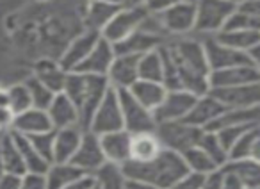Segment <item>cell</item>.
Instances as JSON below:
<instances>
[{
  "label": "cell",
  "instance_id": "1",
  "mask_svg": "<svg viewBox=\"0 0 260 189\" xmlns=\"http://www.w3.org/2000/svg\"><path fill=\"white\" fill-rule=\"evenodd\" d=\"M164 59V86L168 89H185L196 97L210 89V68L203 50V41L180 38L160 47Z\"/></svg>",
  "mask_w": 260,
  "mask_h": 189
},
{
  "label": "cell",
  "instance_id": "2",
  "mask_svg": "<svg viewBox=\"0 0 260 189\" xmlns=\"http://www.w3.org/2000/svg\"><path fill=\"white\" fill-rule=\"evenodd\" d=\"M121 168L128 180L152 182L162 189H170L189 171L182 153L168 148L160 150L159 155L152 161H146V163L126 161Z\"/></svg>",
  "mask_w": 260,
  "mask_h": 189
},
{
  "label": "cell",
  "instance_id": "3",
  "mask_svg": "<svg viewBox=\"0 0 260 189\" xmlns=\"http://www.w3.org/2000/svg\"><path fill=\"white\" fill-rule=\"evenodd\" d=\"M107 77H96V75H86L79 72H68L66 84L62 93L77 106L80 114V127L87 131L91 118H93L96 107L104 100L105 93L109 91Z\"/></svg>",
  "mask_w": 260,
  "mask_h": 189
},
{
  "label": "cell",
  "instance_id": "4",
  "mask_svg": "<svg viewBox=\"0 0 260 189\" xmlns=\"http://www.w3.org/2000/svg\"><path fill=\"white\" fill-rule=\"evenodd\" d=\"M196 4V25L194 33L205 36H216L224 29L232 13L237 6L230 4L226 0H194Z\"/></svg>",
  "mask_w": 260,
  "mask_h": 189
},
{
  "label": "cell",
  "instance_id": "5",
  "mask_svg": "<svg viewBox=\"0 0 260 189\" xmlns=\"http://www.w3.org/2000/svg\"><path fill=\"white\" fill-rule=\"evenodd\" d=\"M203 129L194 127L187 121H168V123H157L155 134L159 138L162 148L173 150V152L184 153L191 146L198 145Z\"/></svg>",
  "mask_w": 260,
  "mask_h": 189
},
{
  "label": "cell",
  "instance_id": "6",
  "mask_svg": "<svg viewBox=\"0 0 260 189\" xmlns=\"http://www.w3.org/2000/svg\"><path fill=\"white\" fill-rule=\"evenodd\" d=\"M146 16H148V11L145 9V6H121L114 18L102 30V38L112 45L119 43L132 33L141 29Z\"/></svg>",
  "mask_w": 260,
  "mask_h": 189
},
{
  "label": "cell",
  "instance_id": "7",
  "mask_svg": "<svg viewBox=\"0 0 260 189\" xmlns=\"http://www.w3.org/2000/svg\"><path fill=\"white\" fill-rule=\"evenodd\" d=\"M119 97V106L123 113V127L130 134H143V132H155L157 121L150 109L138 102L130 94L128 89H116Z\"/></svg>",
  "mask_w": 260,
  "mask_h": 189
},
{
  "label": "cell",
  "instance_id": "8",
  "mask_svg": "<svg viewBox=\"0 0 260 189\" xmlns=\"http://www.w3.org/2000/svg\"><path fill=\"white\" fill-rule=\"evenodd\" d=\"M121 129L125 127H123V113H121V106H119L118 91L114 87H109L104 100L96 107L89 125H87V131H91L96 136H102V134H109V132L121 131Z\"/></svg>",
  "mask_w": 260,
  "mask_h": 189
},
{
  "label": "cell",
  "instance_id": "9",
  "mask_svg": "<svg viewBox=\"0 0 260 189\" xmlns=\"http://www.w3.org/2000/svg\"><path fill=\"white\" fill-rule=\"evenodd\" d=\"M160 25L168 36L184 38L194 33L196 25V4L194 0H180L177 6L159 15Z\"/></svg>",
  "mask_w": 260,
  "mask_h": 189
},
{
  "label": "cell",
  "instance_id": "10",
  "mask_svg": "<svg viewBox=\"0 0 260 189\" xmlns=\"http://www.w3.org/2000/svg\"><path fill=\"white\" fill-rule=\"evenodd\" d=\"M194 93L185 89H168L162 104L153 111L157 123H168V121H180L185 120L189 111L192 109L196 102Z\"/></svg>",
  "mask_w": 260,
  "mask_h": 189
},
{
  "label": "cell",
  "instance_id": "11",
  "mask_svg": "<svg viewBox=\"0 0 260 189\" xmlns=\"http://www.w3.org/2000/svg\"><path fill=\"white\" fill-rule=\"evenodd\" d=\"M203 50H205L210 72H219V70H226L239 65H253L246 52H239L235 48L226 47L214 36H207L203 40Z\"/></svg>",
  "mask_w": 260,
  "mask_h": 189
},
{
  "label": "cell",
  "instance_id": "12",
  "mask_svg": "<svg viewBox=\"0 0 260 189\" xmlns=\"http://www.w3.org/2000/svg\"><path fill=\"white\" fill-rule=\"evenodd\" d=\"M226 109L235 107H256L260 106V80L235 87H219L209 91Z\"/></svg>",
  "mask_w": 260,
  "mask_h": 189
},
{
  "label": "cell",
  "instance_id": "13",
  "mask_svg": "<svg viewBox=\"0 0 260 189\" xmlns=\"http://www.w3.org/2000/svg\"><path fill=\"white\" fill-rule=\"evenodd\" d=\"M72 163L84 173H94L100 166L105 164V155L100 145V136L93 134L91 131H84L80 145L73 155Z\"/></svg>",
  "mask_w": 260,
  "mask_h": 189
},
{
  "label": "cell",
  "instance_id": "14",
  "mask_svg": "<svg viewBox=\"0 0 260 189\" xmlns=\"http://www.w3.org/2000/svg\"><path fill=\"white\" fill-rule=\"evenodd\" d=\"M100 38H102V34L93 29H86L84 33H80L77 38H73L72 43L62 52L61 59H59V65H61L66 72H73V70L91 54V50L96 47Z\"/></svg>",
  "mask_w": 260,
  "mask_h": 189
},
{
  "label": "cell",
  "instance_id": "15",
  "mask_svg": "<svg viewBox=\"0 0 260 189\" xmlns=\"http://www.w3.org/2000/svg\"><path fill=\"white\" fill-rule=\"evenodd\" d=\"M258 80H260V70L256 68L255 65L232 66V68L219 70V72H210V75H209L210 89L244 86V84L258 82Z\"/></svg>",
  "mask_w": 260,
  "mask_h": 189
},
{
  "label": "cell",
  "instance_id": "16",
  "mask_svg": "<svg viewBox=\"0 0 260 189\" xmlns=\"http://www.w3.org/2000/svg\"><path fill=\"white\" fill-rule=\"evenodd\" d=\"M138 55L116 54L111 68L107 72V80L114 89H130L136 80H139Z\"/></svg>",
  "mask_w": 260,
  "mask_h": 189
},
{
  "label": "cell",
  "instance_id": "17",
  "mask_svg": "<svg viewBox=\"0 0 260 189\" xmlns=\"http://www.w3.org/2000/svg\"><path fill=\"white\" fill-rule=\"evenodd\" d=\"M114 57H116L114 45L109 43L104 38H100V41H98L96 47L91 50V54L87 55L73 72L86 73V75L107 77V72H109V68H111Z\"/></svg>",
  "mask_w": 260,
  "mask_h": 189
},
{
  "label": "cell",
  "instance_id": "18",
  "mask_svg": "<svg viewBox=\"0 0 260 189\" xmlns=\"http://www.w3.org/2000/svg\"><path fill=\"white\" fill-rule=\"evenodd\" d=\"M224 111H226V107H224L216 97L207 93V94H202V97L196 99L194 106H192V109L189 111L187 118H185L184 121L207 131V129H209L210 125L224 113Z\"/></svg>",
  "mask_w": 260,
  "mask_h": 189
},
{
  "label": "cell",
  "instance_id": "19",
  "mask_svg": "<svg viewBox=\"0 0 260 189\" xmlns=\"http://www.w3.org/2000/svg\"><path fill=\"white\" fill-rule=\"evenodd\" d=\"M164 45V36L160 34L148 33L145 29H138L136 33H132L128 38H125L123 41L114 45L116 54H126V55H143L146 52L157 50Z\"/></svg>",
  "mask_w": 260,
  "mask_h": 189
},
{
  "label": "cell",
  "instance_id": "20",
  "mask_svg": "<svg viewBox=\"0 0 260 189\" xmlns=\"http://www.w3.org/2000/svg\"><path fill=\"white\" fill-rule=\"evenodd\" d=\"M100 145L104 150L105 163L112 164H123L130 159V145H132V134L126 132L125 129L116 132H109V134L100 136Z\"/></svg>",
  "mask_w": 260,
  "mask_h": 189
},
{
  "label": "cell",
  "instance_id": "21",
  "mask_svg": "<svg viewBox=\"0 0 260 189\" xmlns=\"http://www.w3.org/2000/svg\"><path fill=\"white\" fill-rule=\"evenodd\" d=\"M48 118L52 121L54 131L66 127H80V114L77 106L66 97L64 93H55L54 100L50 102L47 109Z\"/></svg>",
  "mask_w": 260,
  "mask_h": 189
},
{
  "label": "cell",
  "instance_id": "22",
  "mask_svg": "<svg viewBox=\"0 0 260 189\" xmlns=\"http://www.w3.org/2000/svg\"><path fill=\"white\" fill-rule=\"evenodd\" d=\"M11 131L18 132V134H23V136H36V134H43V132H48V131H54V127H52V121H50V118H48L47 111L30 107V109L16 114Z\"/></svg>",
  "mask_w": 260,
  "mask_h": 189
},
{
  "label": "cell",
  "instance_id": "23",
  "mask_svg": "<svg viewBox=\"0 0 260 189\" xmlns=\"http://www.w3.org/2000/svg\"><path fill=\"white\" fill-rule=\"evenodd\" d=\"M82 127H66L55 131L54 139V163H72L82 139Z\"/></svg>",
  "mask_w": 260,
  "mask_h": 189
},
{
  "label": "cell",
  "instance_id": "24",
  "mask_svg": "<svg viewBox=\"0 0 260 189\" xmlns=\"http://www.w3.org/2000/svg\"><path fill=\"white\" fill-rule=\"evenodd\" d=\"M130 94L138 100L141 106H145L146 109L153 111L162 104L164 97L168 93V87L162 82H153V80H136L130 87Z\"/></svg>",
  "mask_w": 260,
  "mask_h": 189
},
{
  "label": "cell",
  "instance_id": "25",
  "mask_svg": "<svg viewBox=\"0 0 260 189\" xmlns=\"http://www.w3.org/2000/svg\"><path fill=\"white\" fill-rule=\"evenodd\" d=\"M34 77L38 80H41L47 87H50L54 93H61L64 89L68 72L59 65V61H54V59H40L34 65Z\"/></svg>",
  "mask_w": 260,
  "mask_h": 189
},
{
  "label": "cell",
  "instance_id": "26",
  "mask_svg": "<svg viewBox=\"0 0 260 189\" xmlns=\"http://www.w3.org/2000/svg\"><path fill=\"white\" fill-rule=\"evenodd\" d=\"M162 150L159 138L155 132H143V134H132V145H130V159L138 163L155 159Z\"/></svg>",
  "mask_w": 260,
  "mask_h": 189
},
{
  "label": "cell",
  "instance_id": "27",
  "mask_svg": "<svg viewBox=\"0 0 260 189\" xmlns=\"http://www.w3.org/2000/svg\"><path fill=\"white\" fill-rule=\"evenodd\" d=\"M0 159H2V164H4L6 173L20 175V177H23L27 173L22 153H20L11 132L0 134Z\"/></svg>",
  "mask_w": 260,
  "mask_h": 189
},
{
  "label": "cell",
  "instance_id": "28",
  "mask_svg": "<svg viewBox=\"0 0 260 189\" xmlns=\"http://www.w3.org/2000/svg\"><path fill=\"white\" fill-rule=\"evenodd\" d=\"M13 138H15V143L18 146L20 153H22V159H23V164H25V170L27 173H40V175H45L50 166L48 161H45L43 157L38 153V150L32 146L30 139L23 134H18V132H13Z\"/></svg>",
  "mask_w": 260,
  "mask_h": 189
},
{
  "label": "cell",
  "instance_id": "29",
  "mask_svg": "<svg viewBox=\"0 0 260 189\" xmlns=\"http://www.w3.org/2000/svg\"><path fill=\"white\" fill-rule=\"evenodd\" d=\"M224 168L241 180L244 189H260V163H256L255 159L248 157V159L228 161Z\"/></svg>",
  "mask_w": 260,
  "mask_h": 189
},
{
  "label": "cell",
  "instance_id": "30",
  "mask_svg": "<svg viewBox=\"0 0 260 189\" xmlns=\"http://www.w3.org/2000/svg\"><path fill=\"white\" fill-rule=\"evenodd\" d=\"M121 4H112V2H93L89 0L86 11V22L87 29L98 30L102 34V30L105 29L109 22L114 18V15L119 11Z\"/></svg>",
  "mask_w": 260,
  "mask_h": 189
},
{
  "label": "cell",
  "instance_id": "31",
  "mask_svg": "<svg viewBox=\"0 0 260 189\" xmlns=\"http://www.w3.org/2000/svg\"><path fill=\"white\" fill-rule=\"evenodd\" d=\"M82 173L84 171L79 170L73 163H52L45 173L47 189H64Z\"/></svg>",
  "mask_w": 260,
  "mask_h": 189
},
{
  "label": "cell",
  "instance_id": "32",
  "mask_svg": "<svg viewBox=\"0 0 260 189\" xmlns=\"http://www.w3.org/2000/svg\"><path fill=\"white\" fill-rule=\"evenodd\" d=\"M217 41L230 48H235L239 52H246L248 54L253 47L260 41V30H221L216 36Z\"/></svg>",
  "mask_w": 260,
  "mask_h": 189
},
{
  "label": "cell",
  "instance_id": "33",
  "mask_svg": "<svg viewBox=\"0 0 260 189\" xmlns=\"http://www.w3.org/2000/svg\"><path fill=\"white\" fill-rule=\"evenodd\" d=\"M138 72L141 80H153L164 84V59L160 48L139 55Z\"/></svg>",
  "mask_w": 260,
  "mask_h": 189
},
{
  "label": "cell",
  "instance_id": "34",
  "mask_svg": "<svg viewBox=\"0 0 260 189\" xmlns=\"http://www.w3.org/2000/svg\"><path fill=\"white\" fill-rule=\"evenodd\" d=\"M94 180L98 189H126V175L119 164L105 163L94 171Z\"/></svg>",
  "mask_w": 260,
  "mask_h": 189
},
{
  "label": "cell",
  "instance_id": "35",
  "mask_svg": "<svg viewBox=\"0 0 260 189\" xmlns=\"http://www.w3.org/2000/svg\"><path fill=\"white\" fill-rule=\"evenodd\" d=\"M182 157H184L187 170L192 171V173L209 175V173H212L214 170H217V168H219L216 163H214L212 157H210L203 148H200L198 145H194V146H191L189 150H185V152L182 153Z\"/></svg>",
  "mask_w": 260,
  "mask_h": 189
},
{
  "label": "cell",
  "instance_id": "36",
  "mask_svg": "<svg viewBox=\"0 0 260 189\" xmlns=\"http://www.w3.org/2000/svg\"><path fill=\"white\" fill-rule=\"evenodd\" d=\"M198 146L205 150L219 168L228 163L226 148L221 145V141L217 139V134L214 131H203L202 136H200V139H198Z\"/></svg>",
  "mask_w": 260,
  "mask_h": 189
},
{
  "label": "cell",
  "instance_id": "37",
  "mask_svg": "<svg viewBox=\"0 0 260 189\" xmlns=\"http://www.w3.org/2000/svg\"><path fill=\"white\" fill-rule=\"evenodd\" d=\"M258 136H260V125H255V127H251L248 132H244V134L234 143V146L228 150V161L248 159V157H251L253 146H255Z\"/></svg>",
  "mask_w": 260,
  "mask_h": 189
},
{
  "label": "cell",
  "instance_id": "38",
  "mask_svg": "<svg viewBox=\"0 0 260 189\" xmlns=\"http://www.w3.org/2000/svg\"><path fill=\"white\" fill-rule=\"evenodd\" d=\"M27 89H29L30 93V99H32V107H36V109H48V106H50V102L54 100L55 93L50 89V87L45 86L41 80H38L36 77H30L29 80L25 82Z\"/></svg>",
  "mask_w": 260,
  "mask_h": 189
},
{
  "label": "cell",
  "instance_id": "39",
  "mask_svg": "<svg viewBox=\"0 0 260 189\" xmlns=\"http://www.w3.org/2000/svg\"><path fill=\"white\" fill-rule=\"evenodd\" d=\"M8 104L9 109L15 113V116L32 107V99H30V93L27 89L25 82L8 87Z\"/></svg>",
  "mask_w": 260,
  "mask_h": 189
},
{
  "label": "cell",
  "instance_id": "40",
  "mask_svg": "<svg viewBox=\"0 0 260 189\" xmlns=\"http://www.w3.org/2000/svg\"><path fill=\"white\" fill-rule=\"evenodd\" d=\"M224 29H228V30H260V18H256V16L249 15V13H246L237 8L234 13H232L230 18H228Z\"/></svg>",
  "mask_w": 260,
  "mask_h": 189
},
{
  "label": "cell",
  "instance_id": "41",
  "mask_svg": "<svg viewBox=\"0 0 260 189\" xmlns=\"http://www.w3.org/2000/svg\"><path fill=\"white\" fill-rule=\"evenodd\" d=\"M32 143V146L38 150L41 157L48 163H54V139H55V131H48L43 134H36V136H27Z\"/></svg>",
  "mask_w": 260,
  "mask_h": 189
},
{
  "label": "cell",
  "instance_id": "42",
  "mask_svg": "<svg viewBox=\"0 0 260 189\" xmlns=\"http://www.w3.org/2000/svg\"><path fill=\"white\" fill-rule=\"evenodd\" d=\"M203 182H205V175L200 173H192V171H187L180 180H177L170 189H202Z\"/></svg>",
  "mask_w": 260,
  "mask_h": 189
},
{
  "label": "cell",
  "instance_id": "43",
  "mask_svg": "<svg viewBox=\"0 0 260 189\" xmlns=\"http://www.w3.org/2000/svg\"><path fill=\"white\" fill-rule=\"evenodd\" d=\"M180 0H145L143 2V6H145V9L150 13V15H162V13H166L168 9H171L173 6H177Z\"/></svg>",
  "mask_w": 260,
  "mask_h": 189
},
{
  "label": "cell",
  "instance_id": "44",
  "mask_svg": "<svg viewBox=\"0 0 260 189\" xmlns=\"http://www.w3.org/2000/svg\"><path fill=\"white\" fill-rule=\"evenodd\" d=\"M20 189H47V180H45V175L25 173L22 177Z\"/></svg>",
  "mask_w": 260,
  "mask_h": 189
},
{
  "label": "cell",
  "instance_id": "45",
  "mask_svg": "<svg viewBox=\"0 0 260 189\" xmlns=\"http://www.w3.org/2000/svg\"><path fill=\"white\" fill-rule=\"evenodd\" d=\"M94 184H96V180H94L93 173H82L73 182H70L64 189H91V187H94Z\"/></svg>",
  "mask_w": 260,
  "mask_h": 189
},
{
  "label": "cell",
  "instance_id": "46",
  "mask_svg": "<svg viewBox=\"0 0 260 189\" xmlns=\"http://www.w3.org/2000/svg\"><path fill=\"white\" fill-rule=\"evenodd\" d=\"M202 189H224L223 187V170L217 168L212 173L205 175V182H203Z\"/></svg>",
  "mask_w": 260,
  "mask_h": 189
},
{
  "label": "cell",
  "instance_id": "47",
  "mask_svg": "<svg viewBox=\"0 0 260 189\" xmlns=\"http://www.w3.org/2000/svg\"><path fill=\"white\" fill-rule=\"evenodd\" d=\"M13 121H15V113L9 107H0V134L11 132Z\"/></svg>",
  "mask_w": 260,
  "mask_h": 189
},
{
  "label": "cell",
  "instance_id": "48",
  "mask_svg": "<svg viewBox=\"0 0 260 189\" xmlns=\"http://www.w3.org/2000/svg\"><path fill=\"white\" fill-rule=\"evenodd\" d=\"M20 184H22L20 175L4 173L0 177V189H20Z\"/></svg>",
  "mask_w": 260,
  "mask_h": 189
},
{
  "label": "cell",
  "instance_id": "49",
  "mask_svg": "<svg viewBox=\"0 0 260 189\" xmlns=\"http://www.w3.org/2000/svg\"><path fill=\"white\" fill-rule=\"evenodd\" d=\"M126 189H162L159 185L152 184V182H143V180H126Z\"/></svg>",
  "mask_w": 260,
  "mask_h": 189
},
{
  "label": "cell",
  "instance_id": "50",
  "mask_svg": "<svg viewBox=\"0 0 260 189\" xmlns=\"http://www.w3.org/2000/svg\"><path fill=\"white\" fill-rule=\"evenodd\" d=\"M248 55H249V59H251L253 65H255L256 68L260 70V41L251 48V50L248 52Z\"/></svg>",
  "mask_w": 260,
  "mask_h": 189
},
{
  "label": "cell",
  "instance_id": "51",
  "mask_svg": "<svg viewBox=\"0 0 260 189\" xmlns=\"http://www.w3.org/2000/svg\"><path fill=\"white\" fill-rule=\"evenodd\" d=\"M251 159H255L256 163H260V136L256 139L255 146H253V152H251Z\"/></svg>",
  "mask_w": 260,
  "mask_h": 189
},
{
  "label": "cell",
  "instance_id": "52",
  "mask_svg": "<svg viewBox=\"0 0 260 189\" xmlns=\"http://www.w3.org/2000/svg\"><path fill=\"white\" fill-rule=\"evenodd\" d=\"M0 107H9V104H8V89H2V87H0Z\"/></svg>",
  "mask_w": 260,
  "mask_h": 189
},
{
  "label": "cell",
  "instance_id": "53",
  "mask_svg": "<svg viewBox=\"0 0 260 189\" xmlns=\"http://www.w3.org/2000/svg\"><path fill=\"white\" fill-rule=\"evenodd\" d=\"M93 2H112V4H121L119 0H93Z\"/></svg>",
  "mask_w": 260,
  "mask_h": 189
},
{
  "label": "cell",
  "instance_id": "54",
  "mask_svg": "<svg viewBox=\"0 0 260 189\" xmlns=\"http://www.w3.org/2000/svg\"><path fill=\"white\" fill-rule=\"evenodd\" d=\"M226 2H230V4H234V6H241L244 0H226Z\"/></svg>",
  "mask_w": 260,
  "mask_h": 189
},
{
  "label": "cell",
  "instance_id": "55",
  "mask_svg": "<svg viewBox=\"0 0 260 189\" xmlns=\"http://www.w3.org/2000/svg\"><path fill=\"white\" fill-rule=\"evenodd\" d=\"M91 189H98V187H96V184H94V187H91Z\"/></svg>",
  "mask_w": 260,
  "mask_h": 189
}]
</instances>
